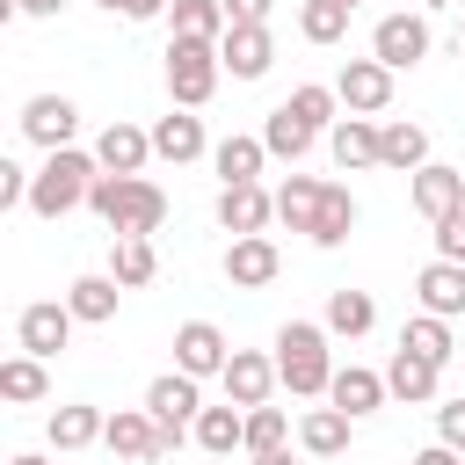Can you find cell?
Masks as SVG:
<instances>
[{
    "label": "cell",
    "mask_w": 465,
    "mask_h": 465,
    "mask_svg": "<svg viewBox=\"0 0 465 465\" xmlns=\"http://www.w3.org/2000/svg\"><path fill=\"white\" fill-rule=\"evenodd\" d=\"M349 436H356V421H349L341 407H312V414L298 421V450H305V458H341Z\"/></svg>",
    "instance_id": "cell-28"
},
{
    "label": "cell",
    "mask_w": 465,
    "mask_h": 465,
    "mask_svg": "<svg viewBox=\"0 0 465 465\" xmlns=\"http://www.w3.org/2000/svg\"><path fill=\"white\" fill-rule=\"evenodd\" d=\"M371 58H378L385 73H407V65H421V58H429V15H421V7L378 15V29H371Z\"/></svg>",
    "instance_id": "cell-5"
},
{
    "label": "cell",
    "mask_w": 465,
    "mask_h": 465,
    "mask_svg": "<svg viewBox=\"0 0 465 465\" xmlns=\"http://www.w3.org/2000/svg\"><path fill=\"white\" fill-rule=\"evenodd\" d=\"M414 298H421V312H436V320H458V312H465V262H421V276H414Z\"/></svg>",
    "instance_id": "cell-21"
},
{
    "label": "cell",
    "mask_w": 465,
    "mask_h": 465,
    "mask_svg": "<svg viewBox=\"0 0 465 465\" xmlns=\"http://www.w3.org/2000/svg\"><path fill=\"white\" fill-rule=\"evenodd\" d=\"M94 7H102V15H124V0H94Z\"/></svg>",
    "instance_id": "cell-49"
},
{
    "label": "cell",
    "mask_w": 465,
    "mask_h": 465,
    "mask_svg": "<svg viewBox=\"0 0 465 465\" xmlns=\"http://www.w3.org/2000/svg\"><path fill=\"white\" fill-rule=\"evenodd\" d=\"M109 276H116L124 291H145V283L160 276V254H153V240H109Z\"/></svg>",
    "instance_id": "cell-36"
},
{
    "label": "cell",
    "mask_w": 465,
    "mask_h": 465,
    "mask_svg": "<svg viewBox=\"0 0 465 465\" xmlns=\"http://www.w3.org/2000/svg\"><path fill=\"white\" fill-rule=\"evenodd\" d=\"M320 327L334 334V341H356V334H371L378 327V305H371V291H327V312H320Z\"/></svg>",
    "instance_id": "cell-26"
},
{
    "label": "cell",
    "mask_w": 465,
    "mask_h": 465,
    "mask_svg": "<svg viewBox=\"0 0 465 465\" xmlns=\"http://www.w3.org/2000/svg\"><path fill=\"white\" fill-rule=\"evenodd\" d=\"M436 443H450V450H458V458H465V392H458V400H443V407H436Z\"/></svg>",
    "instance_id": "cell-41"
},
{
    "label": "cell",
    "mask_w": 465,
    "mask_h": 465,
    "mask_svg": "<svg viewBox=\"0 0 465 465\" xmlns=\"http://www.w3.org/2000/svg\"><path fill=\"white\" fill-rule=\"evenodd\" d=\"M378 167H385V174H421V167H429V131L407 124V116L378 124Z\"/></svg>",
    "instance_id": "cell-20"
},
{
    "label": "cell",
    "mask_w": 465,
    "mask_h": 465,
    "mask_svg": "<svg viewBox=\"0 0 465 465\" xmlns=\"http://www.w3.org/2000/svg\"><path fill=\"white\" fill-rule=\"evenodd\" d=\"M73 327H80V320H73L65 298H36V305L15 312V341H22V356H44V363L73 341Z\"/></svg>",
    "instance_id": "cell-8"
},
{
    "label": "cell",
    "mask_w": 465,
    "mask_h": 465,
    "mask_svg": "<svg viewBox=\"0 0 465 465\" xmlns=\"http://www.w3.org/2000/svg\"><path fill=\"white\" fill-rule=\"evenodd\" d=\"M44 392H51L44 356H7V363H0V400H7V407H36Z\"/></svg>",
    "instance_id": "cell-35"
},
{
    "label": "cell",
    "mask_w": 465,
    "mask_h": 465,
    "mask_svg": "<svg viewBox=\"0 0 465 465\" xmlns=\"http://www.w3.org/2000/svg\"><path fill=\"white\" fill-rule=\"evenodd\" d=\"M334 334L320 327V320H283L276 327V378L298 392V400H327V385H334V349H327Z\"/></svg>",
    "instance_id": "cell-2"
},
{
    "label": "cell",
    "mask_w": 465,
    "mask_h": 465,
    "mask_svg": "<svg viewBox=\"0 0 465 465\" xmlns=\"http://www.w3.org/2000/svg\"><path fill=\"white\" fill-rule=\"evenodd\" d=\"M174 0H124V22H153V15H167Z\"/></svg>",
    "instance_id": "cell-44"
},
{
    "label": "cell",
    "mask_w": 465,
    "mask_h": 465,
    "mask_svg": "<svg viewBox=\"0 0 465 465\" xmlns=\"http://www.w3.org/2000/svg\"><path fill=\"white\" fill-rule=\"evenodd\" d=\"M436 385H443V371H436V363H421V356L392 349V363H385V392H392L400 407H429V400H436Z\"/></svg>",
    "instance_id": "cell-24"
},
{
    "label": "cell",
    "mask_w": 465,
    "mask_h": 465,
    "mask_svg": "<svg viewBox=\"0 0 465 465\" xmlns=\"http://www.w3.org/2000/svg\"><path fill=\"white\" fill-rule=\"evenodd\" d=\"M218 385H225L232 407H269V392H276L283 378H276V356H262V349H232V363H225Z\"/></svg>",
    "instance_id": "cell-14"
},
{
    "label": "cell",
    "mask_w": 465,
    "mask_h": 465,
    "mask_svg": "<svg viewBox=\"0 0 465 465\" xmlns=\"http://www.w3.org/2000/svg\"><path fill=\"white\" fill-rule=\"evenodd\" d=\"M196 385H203V378H189V371H160V378L145 385V414H153L174 443H182V436L196 429V414H203V392H196Z\"/></svg>",
    "instance_id": "cell-7"
},
{
    "label": "cell",
    "mask_w": 465,
    "mask_h": 465,
    "mask_svg": "<svg viewBox=\"0 0 465 465\" xmlns=\"http://www.w3.org/2000/svg\"><path fill=\"white\" fill-rule=\"evenodd\" d=\"M392 392H385V371H363V363H341L334 371V385H327V407H341L349 421H363V414H378Z\"/></svg>",
    "instance_id": "cell-18"
},
{
    "label": "cell",
    "mask_w": 465,
    "mask_h": 465,
    "mask_svg": "<svg viewBox=\"0 0 465 465\" xmlns=\"http://www.w3.org/2000/svg\"><path fill=\"white\" fill-rule=\"evenodd\" d=\"M218 80H225V58H218V44L167 36V94H174V109H203V102L218 94Z\"/></svg>",
    "instance_id": "cell-4"
},
{
    "label": "cell",
    "mask_w": 465,
    "mask_h": 465,
    "mask_svg": "<svg viewBox=\"0 0 465 465\" xmlns=\"http://www.w3.org/2000/svg\"><path fill=\"white\" fill-rule=\"evenodd\" d=\"M211 167H218V189H232V182H262L269 145H262V138H218V145H211Z\"/></svg>",
    "instance_id": "cell-29"
},
{
    "label": "cell",
    "mask_w": 465,
    "mask_h": 465,
    "mask_svg": "<svg viewBox=\"0 0 465 465\" xmlns=\"http://www.w3.org/2000/svg\"><path fill=\"white\" fill-rule=\"evenodd\" d=\"M218 58H225L232 80H262V73L276 65V36H269V22H232L225 44H218Z\"/></svg>",
    "instance_id": "cell-13"
},
{
    "label": "cell",
    "mask_w": 465,
    "mask_h": 465,
    "mask_svg": "<svg viewBox=\"0 0 465 465\" xmlns=\"http://www.w3.org/2000/svg\"><path fill=\"white\" fill-rule=\"evenodd\" d=\"M29 182H36L29 167H15V160H0V211H15V203L29 211Z\"/></svg>",
    "instance_id": "cell-42"
},
{
    "label": "cell",
    "mask_w": 465,
    "mask_h": 465,
    "mask_svg": "<svg viewBox=\"0 0 465 465\" xmlns=\"http://www.w3.org/2000/svg\"><path fill=\"white\" fill-rule=\"evenodd\" d=\"M276 269H283V254H276L269 232H247V240L225 247V283L232 291H262V283H276Z\"/></svg>",
    "instance_id": "cell-16"
},
{
    "label": "cell",
    "mask_w": 465,
    "mask_h": 465,
    "mask_svg": "<svg viewBox=\"0 0 465 465\" xmlns=\"http://www.w3.org/2000/svg\"><path fill=\"white\" fill-rule=\"evenodd\" d=\"M458 51H465V29H458Z\"/></svg>",
    "instance_id": "cell-52"
},
{
    "label": "cell",
    "mask_w": 465,
    "mask_h": 465,
    "mask_svg": "<svg viewBox=\"0 0 465 465\" xmlns=\"http://www.w3.org/2000/svg\"><path fill=\"white\" fill-rule=\"evenodd\" d=\"M327 153H334V167H341V174L378 167V116H341V124L327 131Z\"/></svg>",
    "instance_id": "cell-23"
},
{
    "label": "cell",
    "mask_w": 465,
    "mask_h": 465,
    "mask_svg": "<svg viewBox=\"0 0 465 465\" xmlns=\"http://www.w3.org/2000/svg\"><path fill=\"white\" fill-rule=\"evenodd\" d=\"M283 109H291V116H298V124H305L312 138L341 124V94H334V87H320V80H305V87H291V94H283Z\"/></svg>",
    "instance_id": "cell-33"
},
{
    "label": "cell",
    "mask_w": 465,
    "mask_h": 465,
    "mask_svg": "<svg viewBox=\"0 0 465 465\" xmlns=\"http://www.w3.org/2000/svg\"><path fill=\"white\" fill-rule=\"evenodd\" d=\"M262 145H269V160H291V167H298V160L312 153V131L276 102V109H269V124H262Z\"/></svg>",
    "instance_id": "cell-37"
},
{
    "label": "cell",
    "mask_w": 465,
    "mask_h": 465,
    "mask_svg": "<svg viewBox=\"0 0 465 465\" xmlns=\"http://www.w3.org/2000/svg\"><path fill=\"white\" fill-rule=\"evenodd\" d=\"M94 160H102V174H145V160H153V131H138V124H109L102 138H94Z\"/></svg>",
    "instance_id": "cell-19"
},
{
    "label": "cell",
    "mask_w": 465,
    "mask_h": 465,
    "mask_svg": "<svg viewBox=\"0 0 465 465\" xmlns=\"http://www.w3.org/2000/svg\"><path fill=\"white\" fill-rule=\"evenodd\" d=\"M94 174H102V160L80 153V145L44 153V167H36V182H29V211H36V218H65V211H80V203L94 196Z\"/></svg>",
    "instance_id": "cell-3"
},
{
    "label": "cell",
    "mask_w": 465,
    "mask_h": 465,
    "mask_svg": "<svg viewBox=\"0 0 465 465\" xmlns=\"http://www.w3.org/2000/svg\"><path fill=\"white\" fill-rule=\"evenodd\" d=\"M407 203L436 225V218H450V211H465V167H450V160H429L421 174H407Z\"/></svg>",
    "instance_id": "cell-11"
},
{
    "label": "cell",
    "mask_w": 465,
    "mask_h": 465,
    "mask_svg": "<svg viewBox=\"0 0 465 465\" xmlns=\"http://www.w3.org/2000/svg\"><path fill=\"white\" fill-rule=\"evenodd\" d=\"M102 443H109V458H124V465H160V458L174 450V436H167L145 407H116L109 429H102Z\"/></svg>",
    "instance_id": "cell-6"
},
{
    "label": "cell",
    "mask_w": 465,
    "mask_h": 465,
    "mask_svg": "<svg viewBox=\"0 0 465 465\" xmlns=\"http://www.w3.org/2000/svg\"><path fill=\"white\" fill-rule=\"evenodd\" d=\"M102 429H109V414H102V407H87V400H73V407H58V414L44 421L51 450H87V443H102Z\"/></svg>",
    "instance_id": "cell-27"
},
{
    "label": "cell",
    "mask_w": 465,
    "mask_h": 465,
    "mask_svg": "<svg viewBox=\"0 0 465 465\" xmlns=\"http://www.w3.org/2000/svg\"><path fill=\"white\" fill-rule=\"evenodd\" d=\"M298 36L305 44H341L349 36V7L341 0H305L298 7Z\"/></svg>",
    "instance_id": "cell-38"
},
{
    "label": "cell",
    "mask_w": 465,
    "mask_h": 465,
    "mask_svg": "<svg viewBox=\"0 0 465 465\" xmlns=\"http://www.w3.org/2000/svg\"><path fill=\"white\" fill-rule=\"evenodd\" d=\"M400 349H407V356H421V363H436V371L458 356V341H450V320H436V312H414V320L400 327Z\"/></svg>",
    "instance_id": "cell-31"
},
{
    "label": "cell",
    "mask_w": 465,
    "mask_h": 465,
    "mask_svg": "<svg viewBox=\"0 0 465 465\" xmlns=\"http://www.w3.org/2000/svg\"><path fill=\"white\" fill-rule=\"evenodd\" d=\"M341 7H349V15H356V7H363V0H341Z\"/></svg>",
    "instance_id": "cell-50"
},
{
    "label": "cell",
    "mask_w": 465,
    "mask_h": 465,
    "mask_svg": "<svg viewBox=\"0 0 465 465\" xmlns=\"http://www.w3.org/2000/svg\"><path fill=\"white\" fill-rule=\"evenodd\" d=\"M269 218H276V196H269L262 182H232V189H218V225H225L232 240L269 232Z\"/></svg>",
    "instance_id": "cell-15"
},
{
    "label": "cell",
    "mask_w": 465,
    "mask_h": 465,
    "mask_svg": "<svg viewBox=\"0 0 465 465\" xmlns=\"http://www.w3.org/2000/svg\"><path fill=\"white\" fill-rule=\"evenodd\" d=\"M167 29L174 36H196V44H225V0H174L167 7Z\"/></svg>",
    "instance_id": "cell-32"
},
{
    "label": "cell",
    "mask_w": 465,
    "mask_h": 465,
    "mask_svg": "<svg viewBox=\"0 0 465 465\" xmlns=\"http://www.w3.org/2000/svg\"><path fill=\"white\" fill-rule=\"evenodd\" d=\"M7 465H51V458H36V450H15V458H7Z\"/></svg>",
    "instance_id": "cell-48"
},
{
    "label": "cell",
    "mask_w": 465,
    "mask_h": 465,
    "mask_svg": "<svg viewBox=\"0 0 465 465\" xmlns=\"http://www.w3.org/2000/svg\"><path fill=\"white\" fill-rule=\"evenodd\" d=\"M153 160H174V167L203 160V116H196V109H167V116L153 124Z\"/></svg>",
    "instance_id": "cell-22"
},
{
    "label": "cell",
    "mask_w": 465,
    "mask_h": 465,
    "mask_svg": "<svg viewBox=\"0 0 465 465\" xmlns=\"http://www.w3.org/2000/svg\"><path fill=\"white\" fill-rule=\"evenodd\" d=\"M320 196H327V182H320V174H283V189H276V218H283L291 232H312Z\"/></svg>",
    "instance_id": "cell-30"
},
{
    "label": "cell",
    "mask_w": 465,
    "mask_h": 465,
    "mask_svg": "<svg viewBox=\"0 0 465 465\" xmlns=\"http://www.w3.org/2000/svg\"><path fill=\"white\" fill-rule=\"evenodd\" d=\"M87 211L109 225V240H153L167 225V189L145 174H94Z\"/></svg>",
    "instance_id": "cell-1"
},
{
    "label": "cell",
    "mask_w": 465,
    "mask_h": 465,
    "mask_svg": "<svg viewBox=\"0 0 465 465\" xmlns=\"http://www.w3.org/2000/svg\"><path fill=\"white\" fill-rule=\"evenodd\" d=\"M407 465H465V458H458V450H450V443H429V450H414V458H407Z\"/></svg>",
    "instance_id": "cell-45"
},
{
    "label": "cell",
    "mask_w": 465,
    "mask_h": 465,
    "mask_svg": "<svg viewBox=\"0 0 465 465\" xmlns=\"http://www.w3.org/2000/svg\"><path fill=\"white\" fill-rule=\"evenodd\" d=\"M247 465H298V458H291V450H254Z\"/></svg>",
    "instance_id": "cell-47"
},
{
    "label": "cell",
    "mask_w": 465,
    "mask_h": 465,
    "mask_svg": "<svg viewBox=\"0 0 465 465\" xmlns=\"http://www.w3.org/2000/svg\"><path fill=\"white\" fill-rule=\"evenodd\" d=\"M225 22H269V0H225Z\"/></svg>",
    "instance_id": "cell-43"
},
{
    "label": "cell",
    "mask_w": 465,
    "mask_h": 465,
    "mask_svg": "<svg viewBox=\"0 0 465 465\" xmlns=\"http://www.w3.org/2000/svg\"><path fill=\"white\" fill-rule=\"evenodd\" d=\"M73 131H80L73 94H29V102H22V138H29V145L65 153V145H73Z\"/></svg>",
    "instance_id": "cell-10"
},
{
    "label": "cell",
    "mask_w": 465,
    "mask_h": 465,
    "mask_svg": "<svg viewBox=\"0 0 465 465\" xmlns=\"http://www.w3.org/2000/svg\"><path fill=\"white\" fill-rule=\"evenodd\" d=\"M254 450H291V414L283 407H247V458Z\"/></svg>",
    "instance_id": "cell-39"
},
{
    "label": "cell",
    "mask_w": 465,
    "mask_h": 465,
    "mask_svg": "<svg viewBox=\"0 0 465 465\" xmlns=\"http://www.w3.org/2000/svg\"><path fill=\"white\" fill-rule=\"evenodd\" d=\"M225 363H232V341H225L211 320H182V327H174V371H189V378H225Z\"/></svg>",
    "instance_id": "cell-12"
},
{
    "label": "cell",
    "mask_w": 465,
    "mask_h": 465,
    "mask_svg": "<svg viewBox=\"0 0 465 465\" xmlns=\"http://www.w3.org/2000/svg\"><path fill=\"white\" fill-rule=\"evenodd\" d=\"M189 436H196V450L232 458V450H247V407H232V400H225V407H203Z\"/></svg>",
    "instance_id": "cell-25"
},
{
    "label": "cell",
    "mask_w": 465,
    "mask_h": 465,
    "mask_svg": "<svg viewBox=\"0 0 465 465\" xmlns=\"http://www.w3.org/2000/svg\"><path fill=\"white\" fill-rule=\"evenodd\" d=\"M349 232H356V196H349L341 182H327V196H320V218H312V232H305V240H312V247H341Z\"/></svg>",
    "instance_id": "cell-34"
},
{
    "label": "cell",
    "mask_w": 465,
    "mask_h": 465,
    "mask_svg": "<svg viewBox=\"0 0 465 465\" xmlns=\"http://www.w3.org/2000/svg\"><path fill=\"white\" fill-rule=\"evenodd\" d=\"M65 305H73V320H80V327H109V320H116V305H124V283H116L109 269H87V276H73V283H65Z\"/></svg>",
    "instance_id": "cell-17"
},
{
    "label": "cell",
    "mask_w": 465,
    "mask_h": 465,
    "mask_svg": "<svg viewBox=\"0 0 465 465\" xmlns=\"http://www.w3.org/2000/svg\"><path fill=\"white\" fill-rule=\"evenodd\" d=\"M334 94H341V116H385L392 109V73L378 58H349L334 73Z\"/></svg>",
    "instance_id": "cell-9"
},
{
    "label": "cell",
    "mask_w": 465,
    "mask_h": 465,
    "mask_svg": "<svg viewBox=\"0 0 465 465\" xmlns=\"http://www.w3.org/2000/svg\"><path fill=\"white\" fill-rule=\"evenodd\" d=\"M429 232H436V262H465V211H450V218H436Z\"/></svg>",
    "instance_id": "cell-40"
},
{
    "label": "cell",
    "mask_w": 465,
    "mask_h": 465,
    "mask_svg": "<svg viewBox=\"0 0 465 465\" xmlns=\"http://www.w3.org/2000/svg\"><path fill=\"white\" fill-rule=\"evenodd\" d=\"M414 7H443V0H414Z\"/></svg>",
    "instance_id": "cell-51"
},
{
    "label": "cell",
    "mask_w": 465,
    "mask_h": 465,
    "mask_svg": "<svg viewBox=\"0 0 465 465\" xmlns=\"http://www.w3.org/2000/svg\"><path fill=\"white\" fill-rule=\"evenodd\" d=\"M15 15H36V22H51V15H65V0H15Z\"/></svg>",
    "instance_id": "cell-46"
}]
</instances>
